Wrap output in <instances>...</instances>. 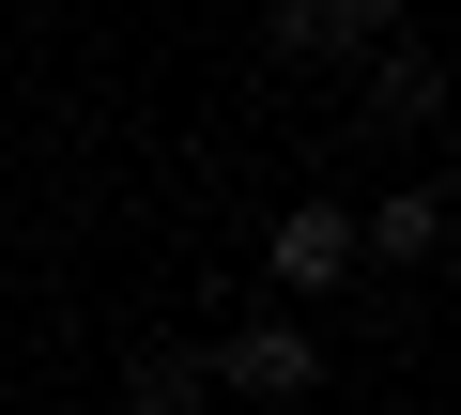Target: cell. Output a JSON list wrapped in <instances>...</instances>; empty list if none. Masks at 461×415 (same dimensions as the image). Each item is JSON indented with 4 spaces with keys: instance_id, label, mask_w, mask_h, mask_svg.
<instances>
[{
    "instance_id": "obj_1",
    "label": "cell",
    "mask_w": 461,
    "mask_h": 415,
    "mask_svg": "<svg viewBox=\"0 0 461 415\" xmlns=\"http://www.w3.org/2000/svg\"><path fill=\"white\" fill-rule=\"evenodd\" d=\"M215 400H262V415H293V400H323V338H308V308H247L215 354Z\"/></svg>"
},
{
    "instance_id": "obj_2",
    "label": "cell",
    "mask_w": 461,
    "mask_h": 415,
    "mask_svg": "<svg viewBox=\"0 0 461 415\" xmlns=\"http://www.w3.org/2000/svg\"><path fill=\"white\" fill-rule=\"evenodd\" d=\"M354 277H369V262H354V200H293V216L262 231V293L308 308V293H354Z\"/></svg>"
},
{
    "instance_id": "obj_3",
    "label": "cell",
    "mask_w": 461,
    "mask_h": 415,
    "mask_svg": "<svg viewBox=\"0 0 461 415\" xmlns=\"http://www.w3.org/2000/svg\"><path fill=\"white\" fill-rule=\"evenodd\" d=\"M354 262H384V277H430V262H446V185H430V169H400L369 216H354Z\"/></svg>"
},
{
    "instance_id": "obj_4",
    "label": "cell",
    "mask_w": 461,
    "mask_h": 415,
    "mask_svg": "<svg viewBox=\"0 0 461 415\" xmlns=\"http://www.w3.org/2000/svg\"><path fill=\"white\" fill-rule=\"evenodd\" d=\"M354 62H369V123H384V139H430V123H446V62H430L415 32H384V47H354Z\"/></svg>"
},
{
    "instance_id": "obj_5",
    "label": "cell",
    "mask_w": 461,
    "mask_h": 415,
    "mask_svg": "<svg viewBox=\"0 0 461 415\" xmlns=\"http://www.w3.org/2000/svg\"><path fill=\"white\" fill-rule=\"evenodd\" d=\"M123 415H215L200 338H123Z\"/></svg>"
},
{
    "instance_id": "obj_6",
    "label": "cell",
    "mask_w": 461,
    "mask_h": 415,
    "mask_svg": "<svg viewBox=\"0 0 461 415\" xmlns=\"http://www.w3.org/2000/svg\"><path fill=\"white\" fill-rule=\"evenodd\" d=\"M262 62H339V16L323 0H262Z\"/></svg>"
},
{
    "instance_id": "obj_7",
    "label": "cell",
    "mask_w": 461,
    "mask_h": 415,
    "mask_svg": "<svg viewBox=\"0 0 461 415\" xmlns=\"http://www.w3.org/2000/svg\"><path fill=\"white\" fill-rule=\"evenodd\" d=\"M323 16H339V62H354V47H384V32H415V0H323Z\"/></svg>"
},
{
    "instance_id": "obj_8",
    "label": "cell",
    "mask_w": 461,
    "mask_h": 415,
    "mask_svg": "<svg viewBox=\"0 0 461 415\" xmlns=\"http://www.w3.org/2000/svg\"><path fill=\"white\" fill-rule=\"evenodd\" d=\"M384 415H430V400H384Z\"/></svg>"
}]
</instances>
